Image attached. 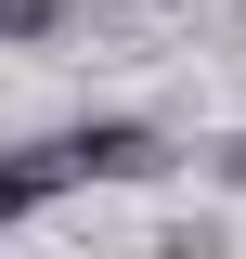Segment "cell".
Here are the masks:
<instances>
[{
    "instance_id": "6da1fadb",
    "label": "cell",
    "mask_w": 246,
    "mask_h": 259,
    "mask_svg": "<svg viewBox=\"0 0 246 259\" xmlns=\"http://www.w3.org/2000/svg\"><path fill=\"white\" fill-rule=\"evenodd\" d=\"M130 168H155V130H130V117H104V130H52V143H26V156H0V221L52 207L65 182H130Z\"/></svg>"
},
{
    "instance_id": "7a4b0ae2",
    "label": "cell",
    "mask_w": 246,
    "mask_h": 259,
    "mask_svg": "<svg viewBox=\"0 0 246 259\" xmlns=\"http://www.w3.org/2000/svg\"><path fill=\"white\" fill-rule=\"evenodd\" d=\"M65 26V0H0V39H52Z\"/></svg>"
},
{
    "instance_id": "3957f363",
    "label": "cell",
    "mask_w": 246,
    "mask_h": 259,
    "mask_svg": "<svg viewBox=\"0 0 246 259\" xmlns=\"http://www.w3.org/2000/svg\"><path fill=\"white\" fill-rule=\"evenodd\" d=\"M233 168H246V143H233Z\"/></svg>"
}]
</instances>
